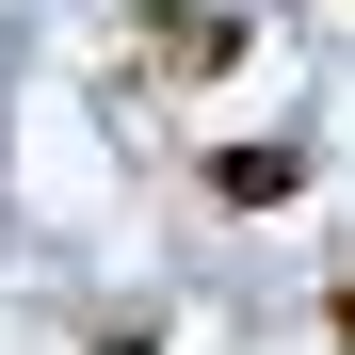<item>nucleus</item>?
<instances>
[{"mask_svg":"<svg viewBox=\"0 0 355 355\" xmlns=\"http://www.w3.org/2000/svg\"><path fill=\"white\" fill-rule=\"evenodd\" d=\"M130 33H146L162 81H226V65H243V17H226V0H146Z\"/></svg>","mask_w":355,"mask_h":355,"instance_id":"nucleus-1","label":"nucleus"},{"mask_svg":"<svg viewBox=\"0 0 355 355\" xmlns=\"http://www.w3.org/2000/svg\"><path fill=\"white\" fill-rule=\"evenodd\" d=\"M210 194L226 210H291L307 194V146H210Z\"/></svg>","mask_w":355,"mask_h":355,"instance_id":"nucleus-2","label":"nucleus"},{"mask_svg":"<svg viewBox=\"0 0 355 355\" xmlns=\"http://www.w3.org/2000/svg\"><path fill=\"white\" fill-rule=\"evenodd\" d=\"M323 339H339V355H355V275H339V291H323Z\"/></svg>","mask_w":355,"mask_h":355,"instance_id":"nucleus-3","label":"nucleus"}]
</instances>
